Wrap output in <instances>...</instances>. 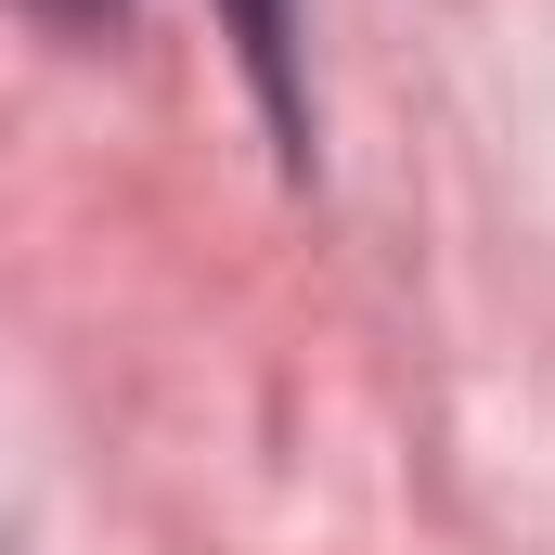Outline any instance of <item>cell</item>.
<instances>
[{
	"instance_id": "7a4b0ae2",
	"label": "cell",
	"mask_w": 555,
	"mask_h": 555,
	"mask_svg": "<svg viewBox=\"0 0 555 555\" xmlns=\"http://www.w3.org/2000/svg\"><path fill=\"white\" fill-rule=\"evenodd\" d=\"M26 13H52V26H117L130 0H26Z\"/></svg>"
},
{
	"instance_id": "6da1fadb",
	"label": "cell",
	"mask_w": 555,
	"mask_h": 555,
	"mask_svg": "<svg viewBox=\"0 0 555 555\" xmlns=\"http://www.w3.org/2000/svg\"><path fill=\"white\" fill-rule=\"evenodd\" d=\"M233 13V52H246V78H259V104H272L284 155H310V78H297V0H220Z\"/></svg>"
}]
</instances>
